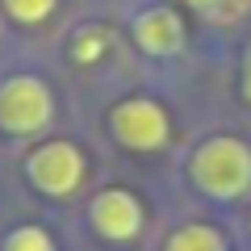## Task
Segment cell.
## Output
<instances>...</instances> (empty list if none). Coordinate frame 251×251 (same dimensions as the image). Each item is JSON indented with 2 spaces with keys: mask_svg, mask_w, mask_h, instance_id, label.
Wrapping results in <instances>:
<instances>
[{
  "mask_svg": "<svg viewBox=\"0 0 251 251\" xmlns=\"http://www.w3.org/2000/svg\"><path fill=\"white\" fill-rule=\"evenodd\" d=\"M188 180L209 201H243L251 193V147L234 134H209L188 155Z\"/></svg>",
  "mask_w": 251,
  "mask_h": 251,
  "instance_id": "6da1fadb",
  "label": "cell"
},
{
  "mask_svg": "<svg viewBox=\"0 0 251 251\" xmlns=\"http://www.w3.org/2000/svg\"><path fill=\"white\" fill-rule=\"evenodd\" d=\"M54 122V88L34 72H13L0 80V134L38 138Z\"/></svg>",
  "mask_w": 251,
  "mask_h": 251,
  "instance_id": "7a4b0ae2",
  "label": "cell"
},
{
  "mask_svg": "<svg viewBox=\"0 0 251 251\" xmlns=\"http://www.w3.org/2000/svg\"><path fill=\"white\" fill-rule=\"evenodd\" d=\"M105 126L109 138L134 155H155L172 143V113L163 109V100L147 97V92H134V97H122L117 105H109Z\"/></svg>",
  "mask_w": 251,
  "mask_h": 251,
  "instance_id": "3957f363",
  "label": "cell"
},
{
  "mask_svg": "<svg viewBox=\"0 0 251 251\" xmlns=\"http://www.w3.org/2000/svg\"><path fill=\"white\" fill-rule=\"evenodd\" d=\"M25 180L42 193V197L67 201L75 197L88 180V155L72 143V138H42L29 147L25 155Z\"/></svg>",
  "mask_w": 251,
  "mask_h": 251,
  "instance_id": "277c9868",
  "label": "cell"
},
{
  "mask_svg": "<svg viewBox=\"0 0 251 251\" xmlns=\"http://www.w3.org/2000/svg\"><path fill=\"white\" fill-rule=\"evenodd\" d=\"M130 42L147 59H180L188 50V21L176 4H147L130 17Z\"/></svg>",
  "mask_w": 251,
  "mask_h": 251,
  "instance_id": "5b68a950",
  "label": "cell"
},
{
  "mask_svg": "<svg viewBox=\"0 0 251 251\" xmlns=\"http://www.w3.org/2000/svg\"><path fill=\"white\" fill-rule=\"evenodd\" d=\"M143 218H147V214H143L138 193H130V188H122V184L100 188L97 197H92V205H88V226L100 234V239H109V243H130V239H138Z\"/></svg>",
  "mask_w": 251,
  "mask_h": 251,
  "instance_id": "8992f818",
  "label": "cell"
},
{
  "mask_svg": "<svg viewBox=\"0 0 251 251\" xmlns=\"http://www.w3.org/2000/svg\"><path fill=\"white\" fill-rule=\"evenodd\" d=\"M163 251H226V239L209 222H184V226H176L168 234Z\"/></svg>",
  "mask_w": 251,
  "mask_h": 251,
  "instance_id": "52a82bcc",
  "label": "cell"
},
{
  "mask_svg": "<svg viewBox=\"0 0 251 251\" xmlns=\"http://www.w3.org/2000/svg\"><path fill=\"white\" fill-rule=\"evenodd\" d=\"M0 9H4V17H9L13 25L38 29V25H46V21L54 17L59 0H0Z\"/></svg>",
  "mask_w": 251,
  "mask_h": 251,
  "instance_id": "ba28073f",
  "label": "cell"
},
{
  "mask_svg": "<svg viewBox=\"0 0 251 251\" xmlns=\"http://www.w3.org/2000/svg\"><path fill=\"white\" fill-rule=\"evenodd\" d=\"M184 9H193L197 17L214 21V25H230L247 13V0H180Z\"/></svg>",
  "mask_w": 251,
  "mask_h": 251,
  "instance_id": "9c48e42d",
  "label": "cell"
},
{
  "mask_svg": "<svg viewBox=\"0 0 251 251\" xmlns=\"http://www.w3.org/2000/svg\"><path fill=\"white\" fill-rule=\"evenodd\" d=\"M4 251H54V239L46 226H17V230H9V239H4Z\"/></svg>",
  "mask_w": 251,
  "mask_h": 251,
  "instance_id": "30bf717a",
  "label": "cell"
},
{
  "mask_svg": "<svg viewBox=\"0 0 251 251\" xmlns=\"http://www.w3.org/2000/svg\"><path fill=\"white\" fill-rule=\"evenodd\" d=\"M105 46H109V34H105L100 25H88V29H80V34H75L72 59H75V63H100Z\"/></svg>",
  "mask_w": 251,
  "mask_h": 251,
  "instance_id": "8fae6325",
  "label": "cell"
},
{
  "mask_svg": "<svg viewBox=\"0 0 251 251\" xmlns=\"http://www.w3.org/2000/svg\"><path fill=\"white\" fill-rule=\"evenodd\" d=\"M239 92H243V100L251 105V46L243 50V59H239Z\"/></svg>",
  "mask_w": 251,
  "mask_h": 251,
  "instance_id": "7c38bea8",
  "label": "cell"
}]
</instances>
